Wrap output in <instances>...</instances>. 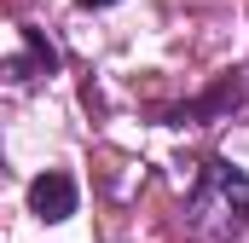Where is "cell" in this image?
Returning <instances> with one entry per match:
<instances>
[{
	"instance_id": "cell-4",
	"label": "cell",
	"mask_w": 249,
	"mask_h": 243,
	"mask_svg": "<svg viewBox=\"0 0 249 243\" xmlns=\"http://www.w3.org/2000/svg\"><path fill=\"white\" fill-rule=\"evenodd\" d=\"M75 6H87V12H93V6H116V0H75Z\"/></svg>"
},
{
	"instance_id": "cell-2",
	"label": "cell",
	"mask_w": 249,
	"mask_h": 243,
	"mask_svg": "<svg viewBox=\"0 0 249 243\" xmlns=\"http://www.w3.org/2000/svg\"><path fill=\"white\" fill-rule=\"evenodd\" d=\"M29 208L41 214V220H70L75 214V180L70 174H35L29 180Z\"/></svg>"
},
{
	"instance_id": "cell-1",
	"label": "cell",
	"mask_w": 249,
	"mask_h": 243,
	"mask_svg": "<svg viewBox=\"0 0 249 243\" xmlns=\"http://www.w3.org/2000/svg\"><path fill=\"white\" fill-rule=\"evenodd\" d=\"M186 220L203 243H238L249 226V174L232 162H203L186 197Z\"/></svg>"
},
{
	"instance_id": "cell-3",
	"label": "cell",
	"mask_w": 249,
	"mask_h": 243,
	"mask_svg": "<svg viewBox=\"0 0 249 243\" xmlns=\"http://www.w3.org/2000/svg\"><path fill=\"white\" fill-rule=\"evenodd\" d=\"M23 47H29L23 58L6 64V69H12V81H35V69H41V75H53V69H58V47H53V41H41V29H23Z\"/></svg>"
}]
</instances>
